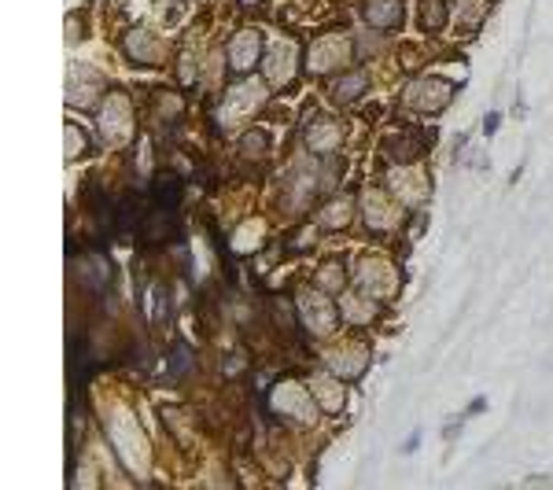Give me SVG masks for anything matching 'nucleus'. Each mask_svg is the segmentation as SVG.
<instances>
[{
  "mask_svg": "<svg viewBox=\"0 0 553 490\" xmlns=\"http://www.w3.org/2000/svg\"><path fill=\"white\" fill-rule=\"evenodd\" d=\"M369 214H373V229H391V222H395V210L384 203L380 192L365 196V218H369Z\"/></svg>",
  "mask_w": 553,
  "mask_h": 490,
  "instance_id": "f8f14e48",
  "label": "nucleus"
},
{
  "mask_svg": "<svg viewBox=\"0 0 553 490\" xmlns=\"http://www.w3.org/2000/svg\"><path fill=\"white\" fill-rule=\"evenodd\" d=\"M417 15H421V30H428V34H439L447 26V4L443 0H421Z\"/></svg>",
  "mask_w": 553,
  "mask_h": 490,
  "instance_id": "9d476101",
  "label": "nucleus"
},
{
  "mask_svg": "<svg viewBox=\"0 0 553 490\" xmlns=\"http://www.w3.org/2000/svg\"><path fill=\"white\" fill-rule=\"evenodd\" d=\"M306 310V325L314 328V332H329L332 328V317H329V306H325V299L321 295H303V303H299Z\"/></svg>",
  "mask_w": 553,
  "mask_h": 490,
  "instance_id": "1a4fd4ad",
  "label": "nucleus"
},
{
  "mask_svg": "<svg viewBox=\"0 0 553 490\" xmlns=\"http://www.w3.org/2000/svg\"><path fill=\"white\" fill-rule=\"evenodd\" d=\"M373 277V284H365V292L373 288V292H391V284H395V277H391V269L380 262V258H369V262H362V280Z\"/></svg>",
  "mask_w": 553,
  "mask_h": 490,
  "instance_id": "9b49d317",
  "label": "nucleus"
},
{
  "mask_svg": "<svg viewBox=\"0 0 553 490\" xmlns=\"http://www.w3.org/2000/svg\"><path fill=\"white\" fill-rule=\"evenodd\" d=\"M266 148H270V133H262V129L244 133V155H262Z\"/></svg>",
  "mask_w": 553,
  "mask_h": 490,
  "instance_id": "a211bd4d",
  "label": "nucleus"
},
{
  "mask_svg": "<svg viewBox=\"0 0 553 490\" xmlns=\"http://www.w3.org/2000/svg\"><path fill=\"white\" fill-rule=\"evenodd\" d=\"M74 155H85V133L67 126V159H74Z\"/></svg>",
  "mask_w": 553,
  "mask_h": 490,
  "instance_id": "aec40b11",
  "label": "nucleus"
},
{
  "mask_svg": "<svg viewBox=\"0 0 553 490\" xmlns=\"http://www.w3.org/2000/svg\"><path fill=\"white\" fill-rule=\"evenodd\" d=\"M332 369L340 376H358L365 369V354L362 350H343V354H332Z\"/></svg>",
  "mask_w": 553,
  "mask_h": 490,
  "instance_id": "2eb2a0df",
  "label": "nucleus"
},
{
  "mask_svg": "<svg viewBox=\"0 0 553 490\" xmlns=\"http://www.w3.org/2000/svg\"><path fill=\"white\" fill-rule=\"evenodd\" d=\"M362 15L369 26H399L402 23V0H365Z\"/></svg>",
  "mask_w": 553,
  "mask_h": 490,
  "instance_id": "0eeeda50",
  "label": "nucleus"
},
{
  "mask_svg": "<svg viewBox=\"0 0 553 490\" xmlns=\"http://www.w3.org/2000/svg\"><path fill=\"white\" fill-rule=\"evenodd\" d=\"M343 140V129L340 122H332V118H318L314 126L306 129V144L314 148V152H332V148H340Z\"/></svg>",
  "mask_w": 553,
  "mask_h": 490,
  "instance_id": "423d86ee",
  "label": "nucleus"
},
{
  "mask_svg": "<svg viewBox=\"0 0 553 490\" xmlns=\"http://www.w3.org/2000/svg\"><path fill=\"white\" fill-rule=\"evenodd\" d=\"M248 4H259V0H248Z\"/></svg>",
  "mask_w": 553,
  "mask_h": 490,
  "instance_id": "412c9836",
  "label": "nucleus"
},
{
  "mask_svg": "<svg viewBox=\"0 0 553 490\" xmlns=\"http://www.w3.org/2000/svg\"><path fill=\"white\" fill-rule=\"evenodd\" d=\"M133 129V118H130V107H126V100L122 96H115L111 104L104 107V115H100V133H104L107 140H126Z\"/></svg>",
  "mask_w": 553,
  "mask_h": 490,
  "instance_id": "7ed1b4c3",
  "label": "nucleus"
},
{
  "mask_svg": "<svg viewBox=\"0 0 553 490\" xmlns=\"http://www.w3.org/2000/svg\"><path fill=\"white\" fill-rule=\"evenodd\" d=\"M310 391L321 398V406L325 409H340L343 406V391L336 384H332L329 376H314V384H310Z\"/></svg>",
  "mask_w": 553,
  "mask_h": 490,
  "instance_id": "4468645a",
  "label": "nucleus"
},
{
  "mask_svg": "<svg viewBox=\"0 0 553 490\" xmlns=\"http://www.w3.org/2000/svg\"><path fill=\"white\" fill-rule=\"evenodd\" d=\"M347 48V41H340V37H325V41H318V45L310 48V56H306V70L310 74H329V70H336L343 63V52Z\"/></svg>",
  "mask_w": 553,
  "mask_h": 490,
  "instance_id": "f03ea898",
  "label": "nucleus"
},
{
  "mask_svg": "<svg viewBox=\"0 0 553 490\" xmlns=\"http://www.w3.org/2000/svg\"><path fill=\"white\" fill-rule=\"evenodd\" d=\"M126 52H130L133 63H144V67H155V63H163V56H166L163 45H159L152 34H144V30L126 37Z\"/></svg>",
  "mask_w": 553,
  "mask_h": 490,
  "instance_id": "39448f33",
  "label": "nucleus"
},
{
  "mask_svg": "<svg viewBox=\"0 0 553 490\" xmlns=\"http://www.w3.org/2000/svg\"><path fill=\"white\" fill-rule=\"evenodd\" d=\"M362 93H365L362 74H347V78H340V82L332 85V100H336V104H351V100H358Z\"/></svg>",
  "mask_w": 553,
  "mask_h": 490,
  "instance_id": "ddd939ff",
  "label": "nucleus"
},
{
  "mask_svg": "<svg viewBox=\"0 0 553 490\" xmlns=\"http://www.w3.org/2000/svg\"><path fill=\"white\" fill-rule=\"evenodd\" d=\"M343 310H347L351 321H369V317H373V303H365L358 295H347V299H343Z\"/></svg>",
  "mask_w": 553,
  "mask_h": 490,
  "instance_id": "f3484780",
  "label": "nucleus"
},
{
  "mask_svg": "<svg viewBox=\"0 0 553 490\" xmlns=\"http://www.w3.org/2000/svg\"><path fill=\"white\" fill-rule=\"evenodd\" d=\"M259 48H262V37L259 30H240L233 37V45H229V63L236 70H251L259 63Z\"/></svg>",
  "mask_w": 553,
  "mask_h": 490,
  "instance_id": "20e7f679",
  "label": "nucleus"
},
{
  "mask_svg": "<svg viewBox=\"0 0 553 490\" xmlns=\"http://www.w3.org/2000/svg\"><path fill=\"white\" fill-rule=\"evenodd\" d=\"M450 89L447 82H439V78H428V82H413L410 93H406V104L417 107V111H443L450 100Z\"/></svg>",
  "mask_w": 553,
  "mask_h": 490,
  "instance_id": "f257e3e1",
  "label": "nucleus"
},
{
  "mask_svg": "<svg viewBox=\"0 0 553 490\" xmlns=\"http://www.w3.org/2000/svg\"><path fill=\"white\" fill-rule=\"evenodd\" d=\"M347 218H351V203H332V207L325 210V225H329V229H336V222L347 225Z\"/></svg>",
  "mask_w": 553,
  "mask_h": 490,
  "instance_id": "6ab92c4d",
  "label": "nucleus"
},
{
  "mask_svg": "<svg viewBox=\"0 0 553 490\" xmlns=\"http://www.w3.org/2000/svg\"><path fill=\"white\" fill-rule=\"evenodd\" d=\"M318 284L325 288V292H340L343 288V266L340 262H325L318 273Z\"/></svg>",
  "mask_w": 553,
  "mask_h": 490,
  "instance_id": "dca6fc26",
  "label": "nucleus"
},
{
  "mask_svg": "<svg viewBox=\"0 0 553 490\" xmlns=\"http://www.w3.org/2000/svg\"><path fill=\"white\" fill-rule=\"evenodd\" d=\"M292 70H295V48L284 41V45H273V56H270V67H266V74H270L273 85H288L292 82Z\"/></svg>",
  "mask_w": 553,
  "mask_h": 490,
  "instance_id": "6e6552de",
  "label": "nucleus"
}]
</instances>
